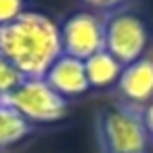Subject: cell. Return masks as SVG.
<instances>
[{"label":"cell","instance_id":"1","mask_svg":"<svg viewBox=\"0 0 153 153\" xmlns=\"http://www.w3.org/2000/svg\"><path fill=\"white\" fill-rule=\"evenodd\" d=\"M0 55L25 78H44L61 55L59 25L44 13L23 11L11 23L0 25Z\"/></svg>","mask_w":153,"mask_h":153},{"label":"cell","instance_id":"2","mask_svg":"<svg viewBox=\"0 0 153 153\" xmlns=\"http://www.w3.org/2000/svg\"><path fill=\"white\" fill-rule=\"evenodd\" d=\"M94 130L101 153H151L153 138L145 126L140 105L120 101L101 109Z\"/></svg>","mask_w":153,"mask_h":153},{"label":"cell","instance_id":"3","mask_svg":"<svg viewBox=\"0 0 153 153\" xmlns=\"http://www.w3.org/2000/svg\"><path fill=\"white\" fill-rule=\"evenodd\" d=\"M105 25V51L113 55L122 65H130L145 57L149 46V25L147 21L128 9L111 11L103 17Z\"/></svg>","mask_w":153,"mask_h":153},{"label":"cell","instance_id":"4","mask_svg":"<svg viewBox=\"0 0 153 153\" xmlns=\"http://www.w3.org/2000/svg\"><path fill=\"white\" fill-rule=\"evenodd\" d=\"M32 124H53L67 115L69 103L42 78H25L11 94L2 97Z\"/></svg>","mask_w":153,"mask_h":153},{"label":"cell","instance_id":"5","mask_svg":"<svg viewBox=\"0 0 153 153\" xmlns=\"http://www.w3.org/2000/svg\"><path fill=\"white\" fill-rule=\"evenodd\" d=\"M61 53L86 61L94 53L105 48V25L103 17L94 13H71L59 25Z\"/></svg>","mask_w":153,"mask_h":153},{"label":"cell","instance_id":"6","mask_svg":"<svg viewBox=\"0 0 153 153\" xmlns=\"http://www.w3.org/2000/svg\"><path fill=\"white\" fill-rule=\"evenodd\" d=\"M42 80L55 92H59L63 99L80 97V94L90 90L86 69H84V61H80L76 57H69V55H63V53L51 63V67L46 69Z\"/></svg>","mask_w":153,"mask_h":153},{"label":"cell","instance_id":"7","mask_svg":"<svg viewBox=\"0 0 153 153\" xmlns=\"http://www.w3.org/2000/svg\"><path fill=\"white\" fill-rule=\"evenodd\" d=\"M115 84L122 94V101L143 107L147 101L153 99V59L140 57L134 63L124 65Z\"/></svg>","mask_w":153,"mask_h":153},{"label":"cell","instance_id":"8","mask_svg":"<svg viewBox=\"0 0 153 153\" xmlns=\"http://www.w3.org/2000/svg\"><path fill=\"white\" fill-rule=\"evenodd\" d=\"M84 69H86V78H88L90 88H107V86L117 82L124 65L103 48L84 61Z\"/></svg>","mask_w":153,"mask_h":153},{"label":"cell","instance_id":"9","mask_svg":"<svg viewBox=\"0 0 153 153\" xmlns=\"http://www.w3.org/2000/svg\"><path fill=\"white\" fill-rule=\"evenodd\" d=\"M32 132H34V124L27 122L4 99H0V149L23 140Z\"/></svg>","mask_w":153,"mask_h":153},{"label":"cell","instance_id":"10","mask_svg":"<svg viewBox=\"0 0 153 153\" xmlns=\"http://www.w3.org/2000/svg\"><path fill=\"white\" fill-rule=\"evenodd\" d=\"M25 80V76L9 61L0 55V97L11 94L21 82Z\"/></svg>","mask_w":153,"mask_h":153},{"label":"cell","instance_id":"11","mask_svg":"<svg viewBox=\"0 0 153 153\" xmlns=\"http://www.w3.org/2000/svg\"><path fill=\"white\" fill-rule=\"evenodd\" d=\"M23 13V0H0V25H7Z\"/></svg>","mask_w":153,"mask_h":153},{"label":"cell","instance_id":"12","mask_svg":"<svg viewBox=\"0 0 153 153\" xmlns=\"http://www.w3.org/2000/svg\"><path fill=\"white\" fill-rule=\"evenodd\" d=\"M84 2L94 7V9H115V7L124 4L126 0H84Z\"/></svg>","mask_w":153,"mask_h":153},{"label":"cell","instance_id":"13","mask_svg":"<svg viewBox=\"0 0 153 153\" xmlns=\"http://www.w3.org/2000/svg\"><path fill=\"white\" fill-rule=\"evenodd\" d=\"M143 117H145V126H147V130H149V134L153 138V101L143 107Z\"/></svg>","mask_w":153,"mask_h":153},{"label":"cell","instance_id":"14","mask_svg":"<svg viewBox=\"0 0 153 153\" xmlns=\"http://www.w3.org/2000/svg\"><path fill=\"white\" fill-rule=\"evenodd\" d=\"M0 99H2V97H0Z\"/></svg>","mask_w":153,"mask_h":153}]
</instances>
